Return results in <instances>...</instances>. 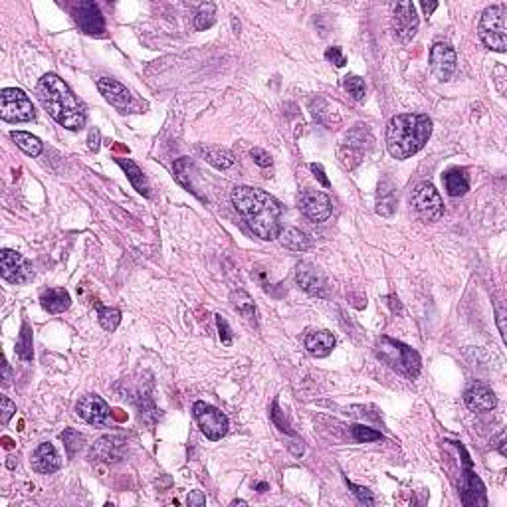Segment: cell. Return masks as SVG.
I'll return each mask as SVG.
<instances>
[{
	"label": "cell",
	"mask_w": 507,
	"mask_h": 507,
	"mask_svg": "<svg viewBox=\"0 0 507 507\" xmlns=\"http://www.w3.org/2000/svg\"><path fill=\"white\" fill-rule=\"evenodd\" d=\"M100 139H101V135L98 129H91V131H89L88 141H89V149H91V151H98V149H100Z\"/></svg>",
	"instance_id": "41"
},
{
	"label": "cell",
	"mask_w": 507,
	"mask_h": 507,
	"mask_svg": "<svg viewBox=\"0 0 507 507\" xmlns=\"http://www.w3.org/2000/svg\"><path fill=\"white\" fill-rule=\"evenodd\" d=\"M311 171H313V175H315V177L320 178V183L323 185V187L325 188L329 187V178L325 177V171H323V166L317 165V163H313V165H311Z\"/></svg>",
	"instance_id": "39"
},
{
	"label": "cell",
	"mask_w": 507,
	"mask_h": 507,
	"mask_svg": "<svg viewBox=\"0 0 507 507\" xmlns=\"http://www.w3.org/2000/svg\"><path fill=\"white\" fill-rule=\"evenodd\" d=\"M282 244L289 248V250H296V252H305L309 250V246H311V240L308 238V234H303L301 230L298 228H286V230L279 232V236H277Z\"/></svg>",
	"instance_id": "26"
},
{
	"label": "cell",
	"mask_w": 507,
	"mask_h": 507,
	"mask_svg": "<svg viewBox=\"0 0 507 507\" xmlns=\"http://www.w3.org/2000/svg\"><path fill=\"white\" fill-rule=\"evenodd\" d=\"M0 117L8 123L32 121L36 117V111L30 98L22 89L6 88L0 93Z\"/></svg>",
	"instance_id": "6"
},
{
	"label": "cell",
	"mask_w": 507,
	"mask_h": 507,
	"mask_svg": "<svg viewBox=\"0 0 507 507\" xmlns=\"http://www.w3.org/2000/svg\"><path fill=\"white\" fill-rule=\"evenodd\" d=\"M216 325H218V333H220V341L224 345H230L232 343V331L228 327V321L224 320L222 315H216Z\"/></svg>",
	"instance_id": "36"
},
{
	"label": "cell",
	"mask_w": 507,
	"mask_h": 507,
	"mask_svg": "<svg viewBox=\"0 0 507 507\" xmlns=\"http://www.w3.org/2000/svg\"><path fill=\"white\" fill-rule=\"evenodd\" d=\"M301 209L305 212L309 220L313 222H325L331 216V199L321 192V190H313V188H305L301 192Z\"/></svg>",
	"instance_id": "14"
},
{
	"label": "cell",
	"mask_w": 507,
	"mask_h": 507,
	"mask_svg": "<svg viewBox=\"0 0 507 507\" xmlns=\"http://www.w3.org/2000/svg\"><path fill=\"white\" fill-rule=\"evenodd\" d=\"M351 434H353L355 442H359V444H367V442H376V440H381V438H383V436H381V432L373 430V428H367V426H359V424L351 426Z\"/></svg>",
	"instance_id": "33"
},
{
	"label": "cell",
	"mask_w": 507,
	"mask_h": 507,
	"mask_svg": "<svg viewBox=\"0 0 507 507\" xmlns=\"http://www.w3.org/2000/svg\"><path fill=\"white\" fill-rule=\"evenodd\" d=\"M444 185L450 197H463L468 190H470V177H468V171L460 169V166H454L450 171L444 173Z\"/></svg>",
	"instance_id": "22"
},
{
	"label": "cell",
	"mask_w": 507,
	"mask_h": 507,
	"mask_svg": "<svg viewBox=\"0 0 507 507\" xmlns=\"http://www.w3.org/2000/svg\"><path fill=\"white\" fill-rule=\"evenodd\" d=\"M296 279H298L299 287H303L311 296L327 298V282H325V277H323V274L317 268L301 262V264H298V270H296Z\"/></svg>",
	"instance_id": "17"
},
{
	"label": "cell",
	"mask_w": 507,
	"mask_h": 507,
	"mask_svg": "<svg viewBox=\"0 0 507 507\" xmlns=\"http://www.w3.org/2000/svg\"><path fill=\"white\" fill-rule=\"evenodd\" d=\"M77 28L88 36H103L105 34V18L96 2H79L74 8Z\"/></svg>",
	"instance_id": "11"
},
{
	"label": "cell",
	"mask_w": 507,
	"mask_h": 507,
	"mask_svg": "<svg viewBox=\"0 0 507 507\" xmlns=\"http://www.w3.org/2000/svg\"><path fill=\"white\" fill-rule=\"evenodd\" d=\"M16 355L22 359V361H32L34 351H32V331L28 327V323H24L22 331H20V337L16 341Z\"/></svg>",
	"instance_id": "28"
},
{
	"label": "cell",
	"mask_w": 507,
	"mask_h": 507,
	"mask_svg": "<svg viewBox=\"0 0 507 507\" xmlns=\"http://www.w3.org/2000/svg\"><path fill=\"white\" fill-rule=\"evenodd\" d=\"M347 485H349V487L353 489L355 497H357V499H359L361 503H364V506H373V503H375V497H373V494H371V492H369L367 487L355 485L353 482H349V480H347Z\"/></svg>",
	"instance_id": "34"
},
{
	"label": "cell",
	"mask_w": 507,
	"mask_h": 507,
	"mask_svg": "<svg viewBox=\"0 0 507 507\" xmlns=\"http://www.w3.org/2000/svg\"><path fill=\"white\" fill-rule=\"evenodd\" d=\"M333 347H335V337H333L331 331H311L305 337V349L313 357H320V359L327 357L333 351Z\"/></svg>",
	"instance_id": "19"
},
{
	"label": "cell",
	"mask_w": 507,
	"mask_h": 507,
	"mask_svg": "<svg viewBox=\"0 0 507 507\" xmlns=\"http://www.w3.org/2000/svg\"><path fill=\"white\" fill-rule=\"evenodd\" d=\"M397 210V188L390 180H383L376 190V212L381 216H390Z\"/></svg>",
	"instance_id": "23"
},
{
	"label": "cell",
	"mask_w": 507,
	"mask_h": 507,
	"mask_svg": "<svg viewBox=\"0 0 507 507\" xmlns=\"http://www.w3.org/2000/svg\"><path fill=\"white\" fill-rule=\"evenodd\" d=\"M11 137L14 139V143L18 145L20 149H22L24 153L30 154V157H38V154L42 153V141L32 135V133H26V131H12Z\"/></svg>",
	"instance_id": "27"
},
{
	"label": "cell",
	"mask_w": 507,
	"mask_h": 507,
	"mask_svg": "<svg viewBox=\"0 0 507 507\" xmlns=\"http://www.w3.org/2000/svg\"><path fill=\"white\" fill-rule=\"evenodd\" d=\"M199 153L209 161L210 165L226 171L234 165V154L228 149H222V147H199Z\"/></svg>",
	"instance_id": "25"
},
{
	"label": "cell",
	"mask_w": 507,
	"mask_h": 507,
	"mask_svg": "<svg viewBox=\"0 0 507 507\" xmlns=\"http://www.w3.org/2000/svg\"><path fill=\"white\" fill-rule=\"evenodd\" d=\"M325 60L331 62V64H335L337 67H343L345 64H347V58H345V54H343V50L339 48V46H331V48H327V52H325Z\"/></svg>",
	"instance_id": "35"
},
{
	"label": "cell",
	"mask_w": 507,
	"mask_h": 507,
	"mask_svg": "<svg viewBox=\"0 0 507 507\" xmlns=\"http://www.w3.org/2000/svg\"><path fill=\"white\" fill-rule=\"evenodd\" d=\"M420 6H422V11L426 12V16H430L432 12L438 8V2H430V4H428V2H422Z\"/></svg>",
	"instance_id": "42"
},
{
	"label": "cell",
	"mask_w": 507,
	"mask_h": 507,
	"mask_svg": "<svg viewBox=\"0 0 507 507\" xmlns=\"http://www.w3.org/2000/svg\"><path fill=\"white\" fill-rule=\"evenodd\" d=\"M343 86H345V89L349 91V96H351L355 101L364 100V91H367V89H364L363 77L347 76L345 77V81H343Z\"/></svg>",
	"instance_id": "32"
},
{
	"label": "cell",
	"mask_w": 507,
	"mask_h": 507,
	"mask_svg": "<svg viewBox=\"0 0 507 507\" xmlns=\"http://www.w3.org/2000/svg\"><path fill=\"white\" fill-rule=\"evenodd\" d=\"M463 402L474 412H489L497 404L496 393L485 383H472L463 390Z\"/></svg>",
	"instance_id": "16"
},
{
	"label": "cell",
	"mask_w": 507,
	"mask_h": 507,
	"mask_svg": "<svg viewBox=\"0 0 507 507\" xmlns=\"http://www.w3.org/2000/svg\"><path fill=\"white\" fill-rule=\"evenodd\" d=\"M232 204L258 238L276 240L279 236L282 206L265 190L253 187H236L232 190Z\"/></svg>",
	"instance_id": "1"
},
{
	"label": "cell",
	"mask_w": 507,
	"mask_h": 507,
	"mask_svg": "<svg viewBox=\"0 0 507 507\" xmlns=\"http://www.w3.org/2000/svg\"><path fill=\"white\" fill-rule=\"evenodd\" d=\"M507 4L485 8L478 26V34L485 48L503 54L507 50Z\"/></svg>",
	"instance_id": "4"
},
{
	"label": "cell",
	"mask_w": 507,
	"mask_h": 507,
	"mask_svg": "<svg viewBox=\"0 0 507 507\" xmlns=\"http://www.w3.org/2000/svg\"><path fill=\"white\" fill-rule=\"evenodd\" d=\"M432 121L422 113L395 115L386 127V149L393 159H408L416 154L430 139Z\"/></svg>",
	"instance_id": "3"
},
{
	"label": "cell",
	"mask_w": 507,
	"mask_h": 507,
	"mask_svg": "<svg viewBox=\"0 0 507 507\" xmlns=\"http://www.w3.org/2000/svg\"><path fill=\"white\" fill-rule=\"evenodd\" d=\"M98 89L100 93L110 101L111 105L121 113H127L131 110L133 96L129 93V89L125 88L123 84H119L117 79H111V77H100L98 79Z\"/></svg>",
	"instance_id": "15"
},
{
	"label": "cell",
	"mask_w": 507,
	"mask_h": 507,
	"mask_svg": "<svg viewBox=\"0 0 507 507\" xmlns=\"http://www.w3.org/2000/svg\"><path fill=\"white\" fill-rule=\"evenodd\" d=\"M0 274L11 284H28L34 279V268L22 253L14 252V250H2L0 252Z\"/></svg>",
	"instance_id": "9"
},
{
	"label": "cell",
	"mask_w": 507,
	"mask_h": 507,
	"mask_svg": "<svg viewBox=\"0 0 507 507\" xmlns=\"http://www.w3.org/2000/svg\"><path fill=\"white\" fill-rule=\"evenodd\" d=\"M115 161H117V165L125 171V175L129 178V183L135 187V190H137L139 195H143V197H151V187H149V183H147V178H145L143 171L135 165L131 159H115Z\"/></svg>",
	"instance_id": "24"
},
{
	"label": "cell",
	"mask_w": 507,
	"mask_h": 507,
	"mask_svg": "<svg viewBox=\"0 0 507 507\" xmlns=\"http://www.w3.org/2000/svg\"><path fill=\"white\" fill-rule=\"evenodd\" d=\"M232 303H234V308L238 309V313H240L242 317H246L248 321L256 320V305H253L252 298H250L246 291L234 294V296H232Z\"/></svg>",
	"instance_id": "29"
},
{
	"label": "cell",
	"mask_w": 507,
	"mask_h": 507,
	"mask_svg": "<svg viewBox=\"0 0 507 507\" xmlns=\"http://www.w3.org/2000/svg\"><path fill=\"white\" fill-rule=\"evenodd\" d=\"M252 159L253 163L258 166H262V169H268V166H272V157L265 153L264 149H252Z\"/></svg>",
	"instance_id": "38"
},
{
	"label": "cell",
	"mask_w": 507,
	"mask_h": 507,
	"mask_svg": "<svg viewBox=\"0 0 507 507\" xmlns=\"http://www.w3.org/2000/svg\"><path fill=\"white\" fill-rule=\"evenodd\" d=\"M187 503L188 506H204L206 503V497L202 496L200 492H190L187 497Z\"/></svg>",
	"instance_id": "40"
},
{
	"label": "cell",
	"mask_w": 507,
	"mask_h": 507,
	"mask_svg": "<svg viewBox=\"0 0 507 507\" xmlns=\"http://www.w3.org/2000/svg\"><path fill=\"white\" fill-rule=\"evenodd\" d=\"M76 412L79 419H84L91 426H105L111 416L107 402L98 395H86V397L79 398Z\"/></svg>",
	"instance_id": "12"
},
{
	"label": "cell",
	"mask_w": 507,
	"mask_h": 507,
	"mask_svg": "<svg viewBox=\"0 0 507 507\" xmlns=\"http://www.w3.org/2000/svg\"><path fill=\"white\" fill-rule=\"evenodd\" d=\"M121 446L123 440L105 436V438L96 442V446L91 448L89 458H91V460H93V458H96V460H103V462H117V460L121 458Z\"/></svg>",
	"instance_id": "21"
},
{
	"label": "cell",
	"mask_w": 507,
	"mask_h": 507,
	"mask_svg": "<svg viewBox=\"0 0 507 507\" xmlns=\"http://www.w3.org/2000/svg\"><path fill=\"white\" fill-rule=\"evenodd\" d=\"M376 353L385 363L390 364L393 369L402 371L410 378L419 376L420 355L412 347H408V345L400 341H395V339H388V337H381L376 341Z\"/></svg>",
	"instance_id": "5"
},
{
	"label": "cell",
	"mask_w": 507,
	"mask_h": 507,
	"mask_svg": "<svg viewBox=\"0 0 507 507\" xmlns=\"http://www.w3.org/2000/svg\"><path fill=\"white\" fill-rule=\"evenodd\" d=\"M0 402H2V424L6 426L8 420H11L12 416H14V412H16V404H14L8 397H2Z\"/></svg>",
	"instance_id": "37"
},
{
	"label": "cell",
	"mask_w": 507,
	"mask_h": 507,
	"mask_svg": "<svg viewBox=\"0 0 507 507\" xmlns=\"http://www.w3.org/2000/svg\"><path fill=\"white\" fill-rule=\"evenodd\" d=\"M458 58L454 52L452 46L448 44H434L430 50V70L434 76L440 81H448L456 72Z\"/></svg>",
	"instance_id": "13"
},
{
	"label": "cell",
	"mask_w": 507,
	"mask_h": 507,
	"mask_svg": "<svg viewBox=\"0 0 507 507\" xmlns=\"http://www.w3.org/2000/svg\"><path fill=\"white\" fill-rule=\"evenodd\" d=\"M36 96L42 103V107L62 127H66L70 131H77L86 125V119H88L86 105L74 96V91L67 88L66 81L60 79L55 74H46L38 81Z\"/></svg>",
	"instance_id": "2"
},
{
	"label": "cell",
	"mask_w": 507,
	"mask_h": 507,
	"mask_svg": "<svg viewBox=\"0 0 507 507\" xmlns=\"http://www.w3.org/2000/svg\"><path fill=\"white\" fill-rule=\"evenodd\" d=\"M40 303L48 313H64L72 305V298L66 289L60 287H50L40 294Z\"/></svg>",
	"instance_id": "20"
},
{
	"label": "cell",
	"mask_w": 507,
	"mask_h": 507,
	"mask_svg": "<svg viewBox=\"0 0 507 507\" xmlns=\"http://www.w3.org/2000/svg\"><path fill=\"white\" fill-rule=\"evenodd\" d=\"M2 369H4V385H11V381H12L11 364H8V363H6V361H4V364H2Z\"/></svg>",
	"instance_id": "43"
},
{
	"label": "cell",
	"mask_w": 507,
	"mask_h": 507,
	"mask_svg": "<svg viewBox=\"0 0 507 507\" xmlns=\"http://www.w3.org/2000/svg\"><path fill=\"white\" fill-rule=\"evenodd\" d=\"M192 414H195V419L199 422L200 432H202L209 440L218 442L226 436V432H228V419H226V414H224L222 410L200 400V402H195Z\"/></svg>",
	"instance_id": "8"
},
{
	"label": "cell",
	"mask_w": 507,
	"mask_h": 507,
	"mask_svg": "<svg viewBox=\"0 0 507 507\" xmlns=\"http://www.w3.org/2000/svg\"><path fill=\"white\" fill-rule=\"evenodd\" d=\"M98 315H100L101 327L105 331H115L117 325H119V321H121V311L119 309L98 305Z\"/></svg>",
	"instance_id": "30"
},
{
	"label": "cell",
	"mask_w": 507,
	"mask_h": 507,
	"mask_svg": "<svg viewBox=\"0 0 507 507\" xmlns=\"http://www.w3.org/2000/svg\"><path fill=\"white\" fill-rule=\"evenodd\" d=\"M419 14L412 2H398L393 11V34L398 42L407 44L419 32Z\"/></svg>",
	"instance_id": "10"
},
{
	"label": "cell",
	"mask_w": 507,
	"mask_h": 507,
	"mask_svg": "<svg viewBox=\"0 0 507 507\" xmlns=\"http://www.w3.org/2000/svg\"><path fill=\"white\" fill-rule=\"evenodd\" d=\"M216 20V8H214V4H202L197 12V18H195V26H197V30H206L210 28L212 24Z\"/></svg>",
	"instance_id": "31"
},
{
	"label": "cell",
	"mask_w": 507,
	"mask_h": 507,
	"mask_svg": "<svg viewBox=\"0 0 507 507\" xmlns=\"http://www.w3.org/2000/svg\"><path fill=\"white\" fill-rule=\"evenodd\" d=\"M30 463H32L34 472H38V474H54L60 470L62 460H60V456L50 442H42L32 452Z\"/></svg>",
	"instance_id": "18"
},
{
	"label": "cell",
	"mask_w": 507,
	"mask_h": 507,
	"mask_svg": "<svg viewBox=\"0 0 507 507\" xmlns=\"http://www.w3.org/2000/svg\"><path fill=\"white\" fill-rule=\"evenodd\" d=\"M232 506H246V501H242V499H238V501H234Z\"/></svg>",
	"instance_id": "44"
},
{
	"label": "cell",
	"mask_w": 507,
	"mask_h": 507,
	"mask_svg": "<svg viewBox=\"0 0 507 507\" xmlns=\"http://www.w3.org/2000/svg\"><path fill=\"white\" fill-rule=\"evenodd\" d=\"M410 202L422 220L436 222L444 216V200H442L440 192L428 180L416 185V188L412 190Z\"/></svg>",
	"instance_id": "7"
}]
</instances>
